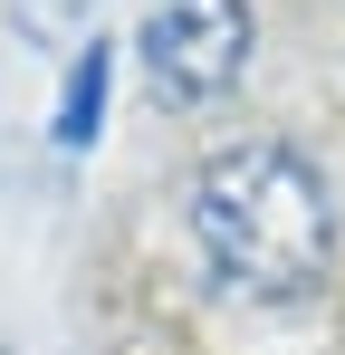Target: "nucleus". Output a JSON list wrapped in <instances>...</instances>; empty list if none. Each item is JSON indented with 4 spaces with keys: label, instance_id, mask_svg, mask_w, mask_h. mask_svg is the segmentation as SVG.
I'll return each mask as SVG.
<instances>
[{
    "label": "nucleus",
    "instance_id": "obj_1",
    "mask_svg": "<svg viewBox=\"0 0 345 355\" xmlns=\"http://www.w3.org/2000/svg\"><path fill=\"white\" fill-rule=\"evenodd\" d=\"M182 221H192L202 269L230 297H249V307H297L326 279V259H336L326 173L297 144H278V135H249V144L202 154L192 182H182Z\"/></svg>",
    "mask_w": 345,
    "mask_h": 355
},
{
    "label": "nucleus",
    "instance_id": "obj_2",
    "mask_svg": "<svg viewBox=\"0 0 345 355\" xmlns=\"http://www.w3.org/2000/svg\"><path fill=\"white\" fill-rule=\"evenodd\" d=\"M249 39H259L249 0H154L134 29V58H144V87L163 106H211L240 87Z\"/></svg>",
    "mask_w": 345,
    "mask_h": 355
},
{
    "label": "nucleus",
    "instance_id": "obj_3",
    "mask_svg": "<svg viewBox=\"0 0 345 355\" xmlns=\"http://www.w3.org/2000/svg\"><path fill=\"white\" fill-rule=\"evenodd\" d=\"M96 135H106V49L87 39V49H77V67H67V87H57L48 144H57V154H87Z\"/></svg>",
    "mask_w": 345,
    "mask_h": 355
},
{
    "label": "nucleus",
    "instance_id": "obj_4",
    "mask_svg": "<svg viewBox=\"0 0 345 355\" xmlns=\"http://www.w3.org/2000/svg\"><path fill=\"white\" fill-rule=\"evenodd\" d=\"M19 29H39V39H67V0H19Z\"/></svg>",
    "mask_w": 345,
    "mask_h": 355
}]
</instances>
